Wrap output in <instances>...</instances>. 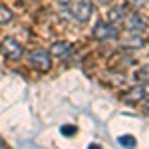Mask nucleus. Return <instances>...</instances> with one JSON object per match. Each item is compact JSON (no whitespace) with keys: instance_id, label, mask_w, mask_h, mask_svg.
I'll return each instance as SVG.
<instances>
[{"instance_id":"1","label":"nucleus","mask_w":149,"mask_h":149,"mask_svg":"<svg viewBox=\"0 0 149 149\" xmlns=\"http://www.w3.org/2000/svg\"><path fill=\"white\" fill-rule=\"evenodd\" d=\"M28 62L30 66L38 72H48L50 66H52V58H50V52L44 50V48H38V50H32L30 56H28Z\"/></svg>"},{"instance_id":"2","label":"nucleus","mask_w":149,"mask_h":149,"mask_svg":"<svg viewBox=\"0 0 149 149\" xmlns=\"http://www.w3.org/2000/svg\"><path fill=\"white\" fill-rule=\"evenodd\" d=\"M92 12H93L92 0H76V2L70 6V14H72L78 22H81V24H86L88 20H90Z\"/></svg>"},{"instance_id":"3","label":"nucleus","mask_w":149,"mask_h":149,"mask_svg":"<svg viewBox=\"0 0 149 149\" xmlns=\"http://www.w3.org/2000/svg\"><path fill=\"white\" fill-rule=\"evenodd\" d=\"M0 50H2L4 58H8V60H20V58H22V54H24L22 44H20L16 38H12V36L4 38V42H2Z\"/></svg>"},{"instance_id":"4","label":"nucleus","mask_w":149,"mask_h":149,"mask_svg":"<svg viewBox=\"0 0 149 149\" xmlns=\"http://www.w3.org/2000/svg\"><path fill=\"white\" fill-rule=\"evenodd\" d=\"M92 36H93V40L103 42V40H109V38H117V30H115L109 22L97 20L95 26H93V30H92Z\"/></svg>"},{"instance_id":"5","label":"nucleus","mask_w":149,"mask_h":149,"mask_svg":"<svg viewBox=\"0 0 149 149\" xmlns=\"http://www.w3.org/2000/svg\"><path fill=\"white\" fill-rule=\"evenodd\" d=\"M125 30L127 32H131V34H137V32H143L145 28H147V22H145V18L137 14V12H131V14H127L125 16Z\"/></svg>"},{"instance_id":"6","label":"nucleus","mask_w":149,"mask_h":149,"mask_svg":"<svg viewBox=\"0 0 149 149\" xmlns=\"http://www.w3.org/2000/svg\"><path fill=\"white\" fill-rule=\"evenodd\" d=\"M121 100L125 103H139L141 100H145V90H143V86H135V88L127 90Z\"/></svg>"},{"instance_id":"7","label":"nucleus","mask_w":149,"mask_h":149,"mask_svg":"<svg viewBox=\"0 0 149 149\" xmlns=\"http://www.w3.org/2000/svg\"><path fill=\"white\" fill-rule=\"evenodd\" d=\"M70 50H72V42H56V44H52V50H50V56L54 58H68Z\"/></svg>"},{"instance_id":"8","label":"nucleus","mask_w":149,"mask_h":149,"mask_svg":"<svg viewBox=\"0 0 149 149\" xmlns=\"http://www.w3.org/2000/svg\"><path fill=\"white\" fill-rule=\"evenodd\" d=\"M121 16H123V8H121V6L109 8V10H107V22H109V24L119 22V20H121Z\"/></svg>"},{"instance_id":"9","label":"nucleus","mask_w":149,"mask_h":149,"mask_svg":"<svg viewBox=\"0 0 149 149\" xmlns=\"http://www.w3.org/2000/svg\"><path fill=\"white\" fill-rule=\"evenodd\" d=\"M12 18H14V12H12L8 6H0V24L12 22Z\"/></svg>"},{"instance_id":"10","label":"nucleus","mask_w":149,"mask_h":149,"mask_svg":"<svg viewBox=\"0 0 149 149\" xmlns=\"http://www.w3.org/2000/svg\"><path fill=\"white\" fill-rule=\"evenodd\" d=\"M119 143H121L123 147H127V149L135 147V139L131 137V135H121V137H119Z\"/></svg>"},{"instance_id":"11","label":"nucleus","mask_w":149,"mask_h":149,"mask_svg":"<svg viewBox=\"0 0 149 149\" xmlns=\"http://www.w3.org/2000/svg\"><path fill=\"white\" fill-rule=\"evenodd\" d=\"M76 131H78V129L74 125H62V133H64V135H74Z\"/></svg>"},{"instance_id":"12","label":"nucleus","mask_w":149,"mask_h":149,"mask_svg":"<svg viewBox=\"0 0 149 149\" xmlns=\"http://www.w3.org/2000/svg\"><path fill=\"white\" fill-rule=\"evenodd\" d=\"M97 2H100V4H103V6H107V4H111L113 0H97Z\"/></svg>"},{"instance_id":"13","label":"nucleus","mask_w":149,"mask_h":149,"mask_svg":"<svg viewBox=\"0 0 149 149\" xmlns=\"http://www.w3.org/2000/svg\"><path fill=\"white\" fill-rule=\"evenodd\" d=\"M129 2H131L133 6H141V2H143V0H129Z\"/></svg>"},{"instance_id":"14","label":"nucleus","mask_w":149,"mask_h":149,"mask_svg":"<svg viewBox=\"0 0 149 149\" xmlns=\"http://www.w3.org/2000/svg\"><path fill=\"white\" fill-rule=\"evenodd\" d=\"M143 109H145V113H149V97H147V102H145V105H143Z\"/></svg>"},{"instance_id":"15","label":"nucleus","mask_w":149,"mask_h":149,"mask_svg":"<svg viewBox=\"0 0 149 149\" xmlns=\"http://www.w3.org/2000/svg\"><path fill=\"white\" fill-rule=\"evenodd\" d=\"M60 4H70V2H74V0H58Z\"/></svg>"}]
</instances>
